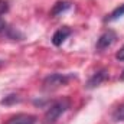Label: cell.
<instances>
[{
	"instance_id": "1",
	"label": "cell",
	"mask_w": 124,
	"mask_h": 124,
	"mask_svg": "<svg viewBox=\"0 0 124 124\" xmlns=\"http://www.w3.org/2000/svg\"><path fill=\"white\" fill-rule=\"evenodd\" d=\"M69 107H71V101L68 98H61V100L52 102L48 107V110L45 111V117H43L45 118V123L46 124L55 123Z\"/></svg>"
},
{
	"instance_id": "2",
	"label": "cell",
	"mask_w": 124,
	"mask_h": 124,
	"mask_svg": "<svg viewBox=\"0 0 124 124\" xmlns=\"http://www.w3.org/2000/svg\"><path fill=\"white\" fill-rule=\"evenodd\" d=\"M74 78V75H68V74H51L48 75L43 81H42V90L43 91H55L61 87L68 85V82Z\"/></svg>"
},
{
	"instance_id": "3",
	"label": "cell",
	"mask_w": 124,
	"mask_h": 124,
	"mask_svg": "<svg viewBox=\"0 0 124 124\" xmlns=\"http://www.w3.org/2000/svg\"><path fill=\"white\" fill-rule=\"evenodd\" d=\"M116 39H117V33H116V32L111 31V29L105 31L100 38H98V40H97V45H95L97 51H104V49L110 48V46L116 42Z\"/></svg>"
},
{
	"instance_id": "4",
	"label": "cell",
	"mask_w": 124,
	"mask_h": 124,
	"mask_svg": "<svg viewBox=\"0 0 124 124\" xmlns=\"http://www.w3.org/2000/svg\"><path fill=\"white\" fill-rule=\"evenodd\" d=\"M108 78V71L107 69H98L97 72H94L93 75L90 77V79L87 81V84H85V87L88 88V90H93L95 87H98V85H101L105 79Z\"/></svg>"
},
{
	"instance_id": "5",
	"label": "cell",
	"mask_w": 124,
	"mask_h": 124,
	"mask_svg": "<svg viewBox=\"0 0 124 124\" xmlns=\"http://www.w3.org/2000/svg\"><path fill=\"white\" fill-rule=\"evenodd\" d=\"M36 123V117L32 116V114H25V113H20V114H16L13 117H10L6 124H35Z\"/></svg>"
},
{
	"instance_id": "6",
	"label": "cell",
	"mask_w": 124,
	"mask_h": 124,
	"mask_svg": "<svg viewBox=\"0 0 124 124\" xmlns=\"http://www.w3.org/2000/svg\"><path fill=\"white\" fill-rule=\"evenodd\" d=\"M71 33H72L71 28H68V26H62V28H59L58 31L54 33V36H52V43H54L55 46H61L62 43L66 40V38L71 36Z\"/></svg>"
},
{
	"instance_id": "7",
	"label": "cell",
	"mask_w": 124,
	"mask_h": 124,
	"mask_svg": "<svg viewBox=\"0 0 124 124\" xmlns=\"http://www.w3.org/2000/svg\"><path fill=\"white\" fill-rule=\"evenodd\" d=\"M71 7H72V3H71V1H66V0L58 1V3L54 4V7H52V10H51V16H52V17H58V16H61L62 13L68 12Z\"/></svg>"
},
{
	"instance_id": "8",
	"label": "cell",
	"mask_w": 124,
	"mask_h": 124,
	"mask_svg": "<svg viewBox=\"0 0 124 124\" xmlns=\"http://www.w3.org/2000/svg\"><path fill=\"white\" fill-rule=\"evenodd\" d=\"M124 16V4H120L118 7H116L107 17H105V22H114V20H117V19H120V17H123Z\"/></svg>"
},
{
	"instance_id": "9",
	"label": "cell",
	"mask_w": 124,
	"mask_h": 124,
	"mask_svg": "<svg viewBox=\"0 0 124 124\" xmlns=\"http://www.w3.org/2000/svg\"><path fill=\"white\" fill-rule=\"evenodd\" d=\"M113 120L116 121V123H123L124 121V102L123 104H120L114 111H113Z\"/></svg>"
},
{
	"instance_id": "10",
	"label": "cell",
	"mask_w": 124,
	"mask_h": 124,
	"mask_svg": "<svg viewBox=\"0 0 124 124\" xmlns=\"http://www.w3.org/2000/svg\"><path fill=\"white\" fill-rule=\"evenodd\" d=\"M19 101H20V97H19V95H16V94H10V95L4 97V98L1 100V104H3V105H10V104L19 102Z\"/></svg>"
},
{
	"instance_id": "11",
	"label": "cell",
	"mask_w": 124,
	"mask_h": 124,
	"mask_svg": "<svg viewBox=\"0 0 124 124\" xmlns=\"http://www.w3.org/2000/svg\"><path fill=\"white\" fill-rule=\"evenodd\" d=\"M9 10V4L6 0H0V15H4Z\"/></svg>"
},
{
	"instance_id": "12",
	"label": "cell",
	"mask_w": 124,
	"mask_h": 124,
	"mask_svg": "<svg viewBox=\"0 0 124 124\" xmlns=\"http://www.w3.org/2000/svg\"><path fill=\"white\" fill-rule=\"evenodd\" d=\"M116 59L120 62H124V46H121L120 48V51L116 54Z\"/></svg>"
},
{
	"instance_id": "13",
	"label": "cell",
	"mask_w": 124,
	"mask_h": 124,
	"mask_svg": "<svg viewBox=\"0 0 124 124\" xmlns=\"http://www.w3.org/2000/svg\"><path fill=\"white\" fill-rule=\"evenodd\" d=\"M6 29V22H4V19L0 16V32H3Z\"/></svg>"
},
{
	"instance_id": "14",
	"label": "cell",
	"mask_w": 124,
	"mask_h": 124,
	"mask_svg": "<svg viewBox=\"0 0 124 124\" xmlns=\"http://www.w3.org/2000/svg\"><path fill=\"white\" fill-rule=\"evenodd\" d=\"M121 81H124V71H123V74H121Z\"/></svg>"
}]
</instances>
